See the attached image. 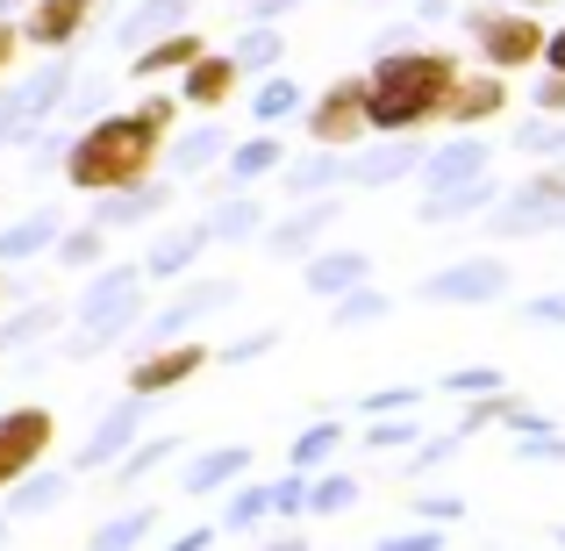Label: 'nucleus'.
Segmentation results:
<instances>
[{
	"mask_svg": "<svg viewBox=\"0 0 565 551\" xmlns=\"http://www.w3.org/2000/svg\"><path fill=\"white\" fill-rule=\"evenodd\" d=\"M172 129V100H151L143 115H115V123L86 129L65 158V180L79 193H122V187H143V172L158 166V144Z\"/></svg>",
	"mask_w": 565,
	"mask_h": 551,
	"instance_id": "f257e3e1",
	"label": "nucleus"
},
{
	"mask_svg": "<svg viewBox=\"0 0 565 551\" xmlns=\"http://www.w3.org/2000/svg\"><path fill=\"white\" fill-rule=\"evenodd\" d=\"M451 80H458V65H451V57H437V51L380 57V65L359 80V94H365V129H423V123H444Z\"/></svg>",
	"mask_w": 565,
	"mask_h": 551,
	"instance_id": "f03ea898",
	"label": "nucleus"
},
{
	"mask_svg": "<svg viewBox=\"0 0 565 551\" xmlns=\"http://www.w3.org/2000/svg\"><path fill=\"white\" fill-rule=\"evenodd\" d=\"M43 452H51V415L43 409H8L0 415V487H14Z\"/></svg>",
	"mask_w": 565,
	"mask_h": 551,
	"instance_id": "7ed1b4c3",
	"label": "nucleus"
},
{
	"mask_svg": "<svg viewBox=\"0 0 565 551\" xmlns=\"http://www.w3.org/2000/svg\"><path fill=\"white\" fill-rule=\"evenodd\" d=\"M480 51L494 57L501 72L530 65V57H544V29L530 22V14H480Z\"/></svg>",
	"mask_w": 565,
	"mask_h": 551,
	"instance_id": "20e7f679",
	"label": "nucleus"
},
{
	"mask_svg": "<svg viewBox=\"0 0 565 551\" xmlns=\"http://www.w3.org/2000/svg\"><path fill=\"white\" fill-rule=\"evenodd\" d=\"M308 129H316L322 144H351V137H365V94H359V80L330 86V94L316 100V115H308Z\"/></svg>",
	"mask_w": 565,
	"mask_h": 551,
	"instance_id": "39448f33",
	"label": "nucleus"
},
{
	"mask_svg": "<svg viewBox=\"0 0 565 551\" xmlns=\"http://www.w3.org/2000/svg\"><path fill=\"white\" fill-rule=\"evenodd\" d=\"M86 14H94V0H43V8L29 14L22 36H29V43H43V51H57V43H72V36L86 29Z\"/></svg>",
	"mask_w": 565,
	"mask_h": 551,
	"instance_id": "423d86ee",
	"label": "nucleus"
},
{
	"mask_svg": "<svg viewBox=\"0 0 565 551\" xmlns=\"http://www.w3.org/2000/svg\"><path fill=\"white\" fill-rule=\"evenodd\" d=\"M201 365H207V351H201V345H180V351H166V359H143L137 372H129V386H137V394H158V386L193 380Z\"/></svg>",
	"mask_w": 565,
	"mask_h": 551,
	"instance_id": "0eeeda50",
	"label": "nucleus"
},
{
	"mask_svg": "<svg viewBox=\"0 0 565 551\" xmlns=\"http://www.w3.org/2000/svg\"><path fill=\"white\" fill-rule=\"evenodd\" d=\"M501 100H509V86H501V80H451L444 123H480V115H494Z\"/></svg>",
	"mask_w": 565,
	"mask_h": 551,
	"instance_id": "6e6552de",
	"label": "nucleus"
},
{
	"mask_svg": "<svg viewBox=\"0 0 565 551\" xmlns=\"http://www.w3.org/2000/svg\"><path fill=\"white\" fill-rule=\"evenodd\" d=\"M236 86V65H222V57H193V80H186V100H201V108H215V100H230Z\"/></svg>",
	"mask_w": 565,
	"mask_h": 551,
	"instance_id": "1a4fd4ad",
	"label": "nucleus"
},
{
	"mask_svg": "<svg viewBox=\"0 0 565 551\" xmlns=\"http://www.w3.org/2000/svg\"><path fill=\"white\" fill-rule=\"evenodd\" d=\"M193 57H201V36H172V43H158V51H143V57H137V72H143V80H158V72L193 65Z\"/></svg>",
	"mask_w": 565,
	"mask_h": 551,
	"instance_id": "9d476101",
	"label": "nucleus"
},
{
	"mask_svg": "<svg viewBox=\"0 0 565 551\" xmlns=\"http://www.w3.org/2000/svg\"><path fill=\"white\" fill-rule=\"evenodd\" d=\"M14 43H22V29H8V22H0V72L14 65Z\"/></svg>",
	"mask_w": 565,
	"mask_h": 551,
	"instance_id": "9b49d317",
	"label": "nucleus"
},
{
	"mask_svg": "<svg viewBox=\"0 0 565 551\" xmlns=\"http://www.w3.org/2000/svg\"><path fill=\"white\" fill-rule=\"evenodd\" d=\"M544 108H565V72H552V80H544Z\"/></svg>",
	"mask_w": 565,
	"mask_h": 551,
	"instance_id": "f8f14e48",
	"label": "nucleus"
},
{
	"mask_svg": "<svg viewBox=\"0 0 565 551\" xmlns=\"http://www.w3.org/2000/svg\"><path fill=\"white\" fill-rule=\"evenodd\" d=\"M544 57H552V72H565V29H558V36H544Z\"/></svg>",
	"mask_w": 565,
	"mask_h": 551,
	"instance_id": "ddd939ff",
	"label": "nucleus"
}]
</instances>
